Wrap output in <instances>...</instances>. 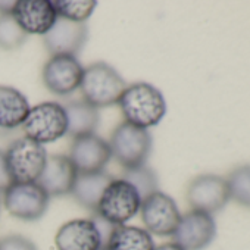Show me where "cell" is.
<instances>
[{"label": "cell", "mask_w": 250, "mask_h": 250, "mask_svg": "<svg viewBox=\"0 0 250 250\" xmlns=\"http://www.w3.org/2000/svg\"><path fill=\"white\" fill-rule=\"evenodd\" d=\"M118 104L125 122L145 130L158 125L167 113V102L162 91L149 83L127 85Z\"/></svg>", "instance_id": "cell-1"}, {"label": "cell", "mask_w": 250, "mask_h": 250, "mask_svg": "<svg viewBox=\"0 0 250 250\" xmlns=\"http://www.w3.org/2000/svg\"><path fill=\"white\" fill-rule=\"evenodd\" d=\"M127 83L106 62H94L84 68L80 90L87 103L96 109L118 104Z\"/></svg>", "instance_id": "cell-2"}, {"label": "cell", "mask_w": 250, "mask_h": 250, "mask_svg": "<svg viewBox=\"0 0 250 250\" xmlns=\"http://www.w3.org/2000/svg\"><path fill=\"white\" fill-rule=\"evenodd\" d=\"M107 143L112 158H115L124 169L146 165L152 152L150 133L125 121L113 130Z\"/></svg>", "instance_id": "cell-3"}, {"label": "cell", "mask_w": 250, "mask_h": 250, "mask_svg": "<svg viewBox=\"0 0 250 250\" xmlns=\"http://www.w3.org/2000/svg\"><path fill=\"white\" fill-rule=\"evenodd\" d=\"M140 206L142 199L137 190L124 178H113L103 191L94 213L119 227L127 225L140 212Z\"/></svg>", "instance_id": "cell-4"}, {"label": "cell", "mask_w": 250, "mask_h": 250, "mask_svg": "<svg viewBox=\"0 0 250 250\" xmlns=\"http://www.w3.org/2000/svg\"><path fill=\"white\" fill-rule=\"evenodd\" d=\"M27 139L44 146L62 139L68 131V119L63 104L43 102L30 109L21 125Z\"/></svg>", "instance_id": "cell-5"}, {"label": "cell", "mask_w": 250, "mask_h": 250, "mask_svg": "<svg viewBox=\"0 0 250 250\" xmlns=\"http://www.w3.org/2000/svg\"><path fill=\"white\" fill-rule=\"evenodd\" d=\"M44 146L21 137L9 145L5 152L8 171L14 183H37L47 161Z\"/></svg>", "instance_id": "cell-6"}, {"label": "cell", "mask_w": 250, "mask_h": 250, "mask_svg": "<svg viewBox=\"0 0 250 250\" xmlns=\"http://www.w3.org/2000/svg\"><path fill=\"white\" fill-rule=\"evenodd\" d=\"M50 197L37 183H12L3 191V206L17 219L37 221L47 208Z\"/></svg>", "instance_id": "cell-7"}, {"label": "cell", "mask_w": 250, "mask_h": 250, "mask_svg": "<svg viewBox=\"0 0 250 250\" xmlns=\"http://www.w3.org/2000/svg\"><path fill=\"white\" fill-rule=\"evenodd\" d=\"M140 215L145 229L159 237L172 235L181 219V212L175 200L159 190L142 200Z\"/></svg>", "instance_id": "cell-8"}, {"label": "cell", "mask_w": 250, "mask_h": 250, "mask_svg": "<svg viewBox=\"0 0 250 250\" xmlns=\"http://www.w3.org/2000/svg\"><path fill=\"white\" fill-rule=\"evenodd\" d=\"M229 200L228 183L215 174H202L193 178L187 187V202L193 210L215 213Z\"/></svg>", "instance_id": "cell-9"}, {"label": "cell", "mask_w": 250, "mask_h": 250, "mask_svg": "<svg viewBox=\"0 0 250 250\" xmlns=\"http://www.w3.org/2000/svg\"><path fill=\"white\" fill-rule=\"evenodd\" d=\"M84 68L75 56H50L43 66V83L46 88L56 96H68L80 88Z\"/></svg>", "instance_id": "cell-10"}, {"label": "cell", "mask_w": 250, "mask_h": 250, "mask_svg": "<svg viewBox=\"0 0 250 250\" xmlns=\"http://www.w3.org/2000/svg\"><path fill=\"white\" fill-rule=\"evenodd\" d=\"M216 235V222L212 215L190 210L181 215L177 229L172 234L174 243L183 250H203Z\"/></svg>", "instance_id": "cell-11"}, {"label": "cell", "mask_w": 250, "mask_h": 250, "mask_svg": "<svg viewBox=\"0 0 250 250\" xmlns=\"http://www.w3.org/2000/svg\"><path fill=\"white\" fill-rule=\"evenodd\" d=\"M68 158L78 174H88L104 171L112 153L109 143L104 139L97 134H87L72 139Z\"/></svg>", "instance_id": "cell-12"}, {"label": "cell", "mask_w": 250, "mask_h": 250, "mask_svg": "<svg viewBox=\"0 0 250 250\" xmlns=\"http://www.w3.org/2000/svg\"><path fill=\"white\" fill-rule=\"evenodd\" d=\"M12 18L27 36H44L55 25L58 15L52 0H17Z\"/></svg>", "instance_id": "cell-13"}, {"label": "cell", "mask_w": 250, "mask_h": 250, "mask_svg": "<svg viewBox=\"0 0 250 250\" xmlns=\"http://www.w3.org/2000/svg\"><path fill=\"white\" fill-rule=\"evenodd\" d=\"M88 37V28L85 24L72 22L58 18L55 25L43 36V43L52 56L71 55L75 56L81 52Z\"/></svg>", "instance_id": "cell-14"}, {"label": "cell", "mask_w": 250, "mask_h": 250, "mask_svg": "<svg viewBox=\"0 0 250 250\" xmlns=\"http://www.w3.org/2000/svg\"><path fill=\"white\" fill-rule=\"evenodd\" d=\"M55 246L58 250H102L103 241L91 218H78L58 229Z\"/></svg>", "instance_id": "cell-15"}, {"label": "cell", "mask_w": 250, "mask_h": 250, "mask_svg": "<svg viewBox=\"0 0 250 250\" xmlns=\"http://www.w3.org/2000/svg\"><path fill=\"white\" fill-rule=\"evenodd\" d=\"M77 175L78 172L68 156L50 155L47 156L46 165L37 180V184L47 193L49 197L66 196L71 194Z\"/></svg>", "instance_id": "cell-16"}, {"label": "cell", "mask_w": 250, "mask_h": 250, "mask_svg": "<svg viewBox=\"0 0 250 250\" xmlns=\"http://www.w3.org/2000/svg\"><path fill=\"white\" fill-rule=\"evenodd\" d=\"M30 109L28 99L18 88L0 85V128L14 130L21 127Z\"/></svg>", "instance_id": "cell-17"}, {"label": "cell", "mask_w": 250, "mask_h": 250, "mask_svg": "<svg viewBox=\"0 0 250 250\" xmlns=\"http://www.w3.org/2000/svg\"><path fill=\"white\" fill-rule=\"evenodd\" d=\"M113 178L106 171L78 174L71 194L85 209L96 212L99 200Z\"/></svg>", "instance_id": "cell-18"}, {"label": "cell", "mask_w": 250, "mask_h": 250, "mask_svg": "<svg viewBox=\"0 0 250 250\" xmlns=\"http://www.w3.org/2000/svg\"><path fill=\"white\" fill-rule=\"evenodd\" d=\"M63 107L68 119V136L75 139L80 136L94 134L100 122L99 109H96L85 100H74Z\"/></svg>", "instance_id": "cell-19"}, {"label": "cell", "mask_w": 250, "mask_h": 250, "mask_svg": "<svg viewBox=\"0 0 250 250\" xmlns=\"http://www.w3.org/2000/svg\"><path fill=\"white\" fill-rule=\"evenodd\" d=\"M155 247L152 234L133 225L115 227L104 246L106 250H155Z\"/></svg>", "instance_id": "cell-20"}, {"label": "cell", "mask_w": 250, "mask_h": 250, "mask_svg": "<svg viewBox=\"0 0 250 250\" xmlns=\"http://www.w3.org/2000/svg\"><path fill=\"white\" fill-rule=\"evenodd\" d=\"M53 6L58 18L85 24L97 8V2L94 0H55Z\"/></svg>", "instance_id": "cell-21"}, {"label": "cell", "mask_w": 250, "mask_h": 250, "mask_svg": "<svg viewBox=\"0 0 250 250\" xmlns=\"http://www.w3.org/2000/svg\"><path fill=\"white\" fill-rule=\"evenodd\" d=\"M225 180L228 183L229 199L250 209V164L235 168Z\"/></svg>", "instance_id": "cell-22"}, {"label": "cell", "mask_w": 250, "mask_h": 250, "mask_svg": "<svg viewBox=\"0 0 250 250\" xmlns=\"http://www.w3.org/2000/svg\"><path fill=\"white\" fill-rule=\"evenodd\" d=\"M122 178L125 181H128L137 190L142 200L150 196L152 193L158 191V184H159L158 175L147 165L133 168V169H124Z\"/></svg>", "instance_id": "cell-23"}, {"label": "cell", "mask_w": 250, "mask_h": 250, "mask_svg": "<svg viewBox=\"0 0 250 250\" xmlns=\"http://www.w3.org/2000/svg\"><path fill=\"white\" fill-rule=\"evenodd\" d=\"M27 37L12 15L0 17V49L17 50L27 42Z\"/></svg>", "instance_id": "cell-24"}, {"label": "cell", "mask_w": 250, "mask_h": 250, "mask_svg": "<svg viewBox=\"0 0 250 250\" xmlns=\"http://www.w3.org/2000/svg\"><path fill=\"white\" fill-rule=\"evenodd\" d=\"M0 250H39V249L30 238L14 234L0 240Z\"/></svg>", "instance_id": "cell-25"}, {"label": "cell", "mask_w": 250, "mask_h": 250, "mask_svg": "<svg viewBox=\"0 0 250 250\" xmlns=\"http://www.w3.org/2000/svg\"><path fill=\"white\" fill-rule=\"evenodd\" d=\"M12 183H14V181H12L11 174H9V171H8L5 152H3V150H0V193H3Z\"/></svg>", "instance_id": "cell-26"}, {"label": "cell", "mask_w": 250, "mask_h": 250, "mask_svg": "<svg viewBox=\"0 0 250 250\" xmlns=\"http://www.w3.org/2000/svg\"><path fill=\"white\" fill-rule=\"evenodd\" d=\"M91 219L94 221V224H96V227H97V229H99V234H100L102 241H103V249H104L106 241H107V238H109L110 232L113 231L115 225L109 224L107 221H104L103 218H100V216H99V215H96V213H94V216H93Z\"/></svg>", "instance_id": "cell-27"}, {"label": "cell", "mask_w": 250, "mask_h": 250, "mask_svg": "<svg viewBox=\"0 0 250 250\" xmlns=\"http://www.w3.org/2000/svg\"><path fill=\"white\" fill-rule=\"evenodd\" d=\"M14 8H15V2H0V17L12 15Z\"/></svg>", "instance_id": "cell-28"}, {"label": "cell", "mask_w": 250, "mask_h": 250, "mask_svg": "<svg viewBox=\"0 0 250 250\" xmlns=\"http://www.w3.org/2000/svg\"><path fill=\"white\" fill-rule=\"evenodd\" d=\"M155 250H183V249L178 244H175L174 241H171V243H164L161 246H156Z\"/></svg>", "instance_id": "cell-29"}, {"label": "cell", "mask_w": 250, "mask_h": 250, "mask_svg": "<svg viewBox=\"0 0 250 250\" xmlns=\"http://www.w3.org/2000/svg\"><path fill=\"white\" fill-rule=\"evenodd\" d=\"M102 250H106V249H102Z\"/></svg>", "instance_id": "cell-30"}]
</instances>
